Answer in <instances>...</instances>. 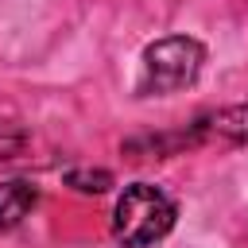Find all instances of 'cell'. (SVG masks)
<instances>
[{"instance_id": "4", "label": "cell", "mask_w": 248, "mask_h": 248, "mask_svg": "<svg viewBox=\"0 0 248 248\" xmlns=\"http://www.w3.org/2000/svg\"><path fill=\"white\" fill-rule=\"evenodd\" d=\"M66 182H70L74 190H81V194H101V190L112 186V174H108V170H70Z\"/></svg>"}, {"instance_id": "3", "label": "cell", "mask_w": 248, "mask_h": 248, "mask_svg": "<svg viewBox=\"0 0 248 248\" xmlns=\"http://www.w3.org/2000/svg\"><path fill=\"white\" fill-rule=\"evenodd\" d=\"M35 202H39V194H35L31 182H23V178L4 182V186H0V232L16 229V225L35 209Z\"/></svg>"}, {"instance_id": "1", "label": "cell", "mask_w": 248, "mask_h": 248, "mask_svg": "<svg viewBox=\"0 0 248 248\" xmlns=\"http://www.w3.org/2000/svg\"><path fill=\"white\" fill-rule=\"evenodd\" d=\"M202 62H205V50L198 39L190 35H170V39H159L143 50L140 58V81L136 89L143 97H167V93H178L186 85L198 81L202 74Z\"/></svg>"}, {"instance_id": "2", "label": "cell", "mask_w": 248, "mask_h": 248, "mask_svg": "<svg viewBox=\"0 0 248 248\" xmlns=\"http://www.w3.org/2000/svg\"><path fill=\"white\" fill-rule=\"evenodd\" d=\"M170 225H174V202L151 182L128 186L112 209V236L124 248H147L163 240Z\"/></svg>"}, {"instance_id": "5", "label": "cell", "mask_w": 248, "mask_h": 248, "mask_svg": "<svg viewBox=\"0 0 248 248\" xmlns=\"http://www.w3.org/2000/svg\"><path fill=\"white\" fill-rule=\"evenodd\" d=\"M23 143H27V136H23L12 120H0V159L19 155V151H23Z\"/></svg>"}]
</instances>
